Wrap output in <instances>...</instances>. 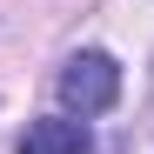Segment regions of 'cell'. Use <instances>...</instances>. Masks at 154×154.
I'll list each match as a JSON object with an SVG mask.
<instances>
[{"mask_svg":"<svg viewBox=\"0 0 154 154\" xmlns=\"http://www.w3.org/2000/svg\"><path fill=\"white\" fill-rule=\"evenodd\" d=\"M60 100H67L74 121H81V114H107L114 100H121V60L100 54V47L67 54V67H60Z\"/></svg>","mask_w":154,"mask_h":154,"instance_id":"6da1fadb","label":"cell"},{"mask_svg":"<svg viewBox=\"0 0 154 154\" xmlns=\"http://www.w3.org/2000/svg\"><path fill=\"white\" fill-rule=\"evenodd\" d=\"M20 154H87V121H74V114L27 121V134H20Z\"/></svg>","mask_w":154,"mask_h":154,"instance_id":"7a4b0ae2","label":"cell"}]
</instances>
